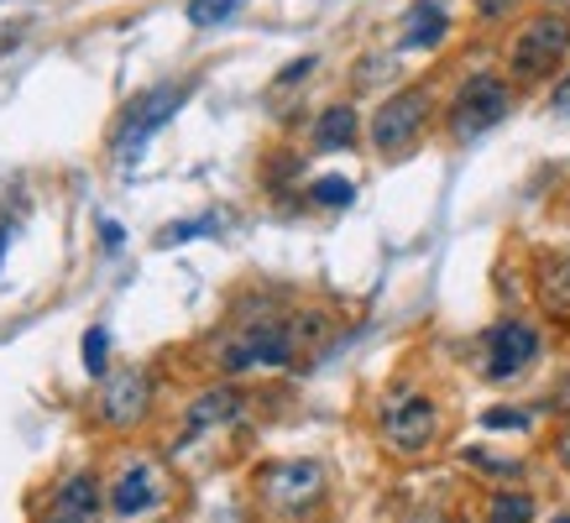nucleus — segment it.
I'll return each mask as SVG.
<instances>
[{
  "mask_svg": "<svg viewBox=\"0 0 570 523\" xmlns=\"http://www.w3.org/2000/svg\"><path fill=\"white\" fill-rule=\"evenodd\" d=\"M325 492H330V476L325 466L314 461V455H298V461H273V466H262L257 471V497L262 507L273 513V519H309L314 507L325 503Z\"/></svg>",
  "mask_w": 570,
  "mask_h": 523,
  "instance_id": "f257e3e1",
  "label": "nucleus"
},
{
  "mask_svg": "<svg viewBox=\"0 0 570 523\" xmlns=\"http://www.w3.org/2000/svg\"><path fill=\"white\" fill-rule=\"evenodd\" d=\"M189 95H194V79L157 85V89H147V95H137V100L121 110V126H116V137H110V157H116L121 168L126 162H137V157L147 152V141H153L157 131L189 105Z\"/></svg>",
  "mask_w": 570,
  "mask_h": 523,
  "instance_id": "f03ea898",
  "label": "nucleus"
},
{
  "mask_svg": "<svg viewBox=\"0 0 570 523\" xmlns=\"http://www.w3.org/2000/svg\"><path fill=\"white\" fill-rule=\"evenodd\" d=\"M570 52V17L566 11H539L534 21H523L513 48H508V73L519 85H539L560 69V58Z\"/></svg>",
  "mask_w": 570,
  "mask_h": 523,
  "instance_id": "7ed1b4c3",
  "label": "nucleus"
},
{
  "mask_svg": "<svg viewBox=\"0 0 570 523\" xmlns=\"http://www.w3.org/2000/svg\"><path fill=\"white\" fill-rule=\"evenodd\" d=\"M294 356H298V325L267 314V319H252L242 330H230V341L220 351V372L236 377V372H252V366H288Z\"/></svg>",
  "mask_w": 570,
  "mask_h": 523,
  "instance_id": "20e7f679",
  "label": "nucleus"
},
{
  "mask_svg": "<svg viewBox=\"0 0 570 523\" xmlns=\"http://www.w3.org/2000/svg\"><path fill=\"white\" fill-rule=\"evenodd\" d=\"M382 445L397 455H424L440 440V403L430 398V393H393V398L382 403Z\"/></svg>",
  "mask_w": 570,
  "mask_h": 523,
  "instance_id": "39448f33",
  "label": "nucleus"
},
{
  "mask_svg": "<svg viewBox=\"0 0 570 523\" xmlns=\"http://www.w3.org/2000/svg\"><path fill=\"white\" fill-rule=\"evenodd\" d=\"M508 110H513V89H508V79H498V73H476V79H466L461 95L450 100V137L455 141L487 137L498 121H508Z\"/></svg>",
  "mask_w": 570,
  "mask_h": 523,
  "instance_id": "423d86ee",
  "label": "nucleus"
},
{
  "mask_svg": "<svg viewBox=\"0 0 570 523\" xmlns=\"http://www.w3.org/2000/svg\"><path fill=\"white\" fill-rule=\"evenodd\" d=\"M153 414V372L147 366H126V372H110L100 387V403H95V418L100 430H137L141 418Z\"/></svg>",
  "mask_w": 570,
  "mask_h": 523,
  "instance_id": "0eeeda50",
  "label": "nucleus"
},
{
  "mask_svg": "<svg viewBox=\"0 0 570 523\" xmlns=\"http://www.w3.org/2000/svg\"><path fill=\"white\" fill-rule=\"evenodd\" d=\"M424 121H430V89H397L372 116V147L382 157L409 152L419 141V131H424Z\"/></svg>",
  "mask_w": 570,
  "mask_h": 523,
  "instance_id": "6e6552de",
  "label": "nucleus"
},
{
  "mask_svg": "<svg viewBox=\"0 0 570 523\" xmlns=\"http://www.w3.org/2000/svg\"><path fill=\"white\" fill-rule=\"evenodd\" d=\"M534 356H539V330L529 319H502V325L487 330V377L492 383H513Z\"/></svg>",
  "mask_w": 570,
  "mask_h": 523,
  "instance_id": "1a4fd4ad",
  "label": "nucleus"
},
{
  "mask_svg": "<svg viewBox=\"0 0 570 523\" xmlns=\"http://www.w3.org/2000/svg\"><path fill=\"white\" fill-rule=\"evenodd\" d=\"M105 507H110V497H105L100 476H95V471H69V476L52 487L42 523H100Z\"/></svg>",
  "mask_w": 570,
  "mask_h": 523,
  "instance_id": "9d476101",
  "label": "nucleus"
},
{
  "mask_svg": "<svg viewBox=\"0 0 570 523\" xmlns=\"http://www.w3.org/2000/svg\"><path fill=\"white\" fill-rule=\"evenodd\" d=\"M105 497H110V513H116V519H141V513L163 507V476H157L153 461H131Z\"/></svg>",
  "mask_w": 570,
  "mask_h": 523,
  "instance_id": "9b49d317",
  "label": "nucleus"
},
{
  "mask_svg": "<svg viewBox=\"0 0 570 523\" xmlns=\"http://www.w3.org/2000/svg\"><path fill=\"white\" fill-rule=\"evenodd\" d=\"M242 387H230V383H220V387H209V393H199V398L189 403V414H184V440H194V435H205V430H215V424H230V418L242 414Z\"/></svg>",
  "mask_w": 570,
  "mask_h": 523,
  "instance_id": "f8f14e48",
  "label": "nucleus"
},
{
  "mask_svg": "<svg viewBox=\"0 0 570 523\" xmlns=\"http://www.w3.org/2000/svg\"><path fill=\"white\" fill-rule=\"evenodd\" d=\"M445 32H450V21L434 0H419L414 11L403 17V48H440Z\"/></svg>",
  "mask_w": 570,
  "mask_h": 523,
  "instance_id": "ddd939ff",
  "label": "nucleus"
},
{
  "mask_svg": "<svg viewBox=\"0 0 570 523\" xmlns=\"http://www.w3.org/2000/svg\"><path fill=\"white\" fill-rule=\"evenodd\" d=\"M482 519L487 523H534L539 503H534V492H523V487H498L482 503Z\"/></svg>",
  "mask_w": 570,
  "mask_h": 523,
  "instance_id": "4468645a",
  "label": "nucleus"
},
{
  "mask_svg": "<svg viewBox=\"0 0 570 523\" xmlns=\"http://www.w3.org/2000/svg\"><path fill=\"white\" fill-rule=\"evenodd\" d=\"M351 141H356V110L351 105H330L325 116L314 121V147L335 152V147H351Z\"/></svg>",
  "mask_w": 570,
  "mask_h": 523,
  "instance_id": "2eb2a0df",
  "label": "nucleus"
},
{
  "mask_svg": "<svg viewBox=\"0 0 570 523\" xmlns=\"http://www.w3.org/2000/svg\"><path fill=\"white\" fill-rule=\"evenodd\" d=\"M544 309L570 314V257L544 262Z\"/></svg>",
  "mask_w": 570,
  "mask_h": 523,
  "instance_id": "dca6fc26",
  "label": "nucleus"
},
{
  "mask_svg": "<svg viewBox=\"0 0 570 523\" xmlns=\"http://www.w3.org/2000/svg\"><path fill=\"white\" fill-rule=\"evenodd\" d=\"M351 199H356V184L341 174H325L309 184V205H320V209H346Z\"/></svg>",
  "mask_w": 570,
  "mask_h": 523,
  "instance_id": "f3484780",
  "label": "nucleus"
},
{
  "mask_svg": "<svg viewBox=\"0 0 570 523\" xmlns=\"http://www.w3.org/2000/svg\"><path fill=\"white\" fill-rule=\"evenodd\" d=\"M461 461H466L471 471H487V476H519V471H523V461L498 455V451H482V445H466V451H461Z\"/></svg>",
  "mask_w": 570,
  "mask_h": 523,
  "instance_id": "a211bd4d",
  "label": "nucleus"
},
{
  "mask_svg": "<svg viewBox=\"0 0 570 523\" xmlns=\"http://www.w3.org/2000/svg\"><path fill=\"white\" fill-rule=\"evenodd\" d=\"M242 11V0H189V27H225V21Z\"/></svg>",
  "mask_w": 570,
  "mask_h": 523,
  "instance_id": "6ab92c4d",
  "label": "nucleus"
},
{
  "mask_svg": "<svg viewBox=\"0 0 570 523\" xmlns=\"http://www.w3.org/2000/svg\"><path fill=\"white\" fill-rule=\"evenodd\" d=\"M105 362H110V330H105V325H95V330L85 335V372L89 377H110V372H105Z\"/></svg>",
  "mask_w": 570,
  "mask_h": 523,
  "instance_id": "aec40b11",
  "label": "nucleus"
},
{
  "mask_svg": "<svg viewBox=\"0 0 570 523\" xmlns=\"http://www.w3.org/2000/svg\"><path fill=\"white\" fill-rule=\"evenodd\" d=\"M482 424L487 430H529V414L523 408H487Z\"/></svg>",
  "mask_w": 570,
  "mask_h": 523,
  "instance_id": "412c9836",
  "label": "nucleus"
},
{
  "mask_svg": "<svg viewBox=\"0 0 570 523\" xmlns=\"http://www.w3.org/2000/svg\"><path fill=\"white\" fill-rule=\"evenodd\" d=\"M205 230H215V215H209V220H189V226H168L163 236H157V241H163V246H178V241H189V236H205Z\"/></svg>",
  "mask_w": 570,
  "mask_h": 523,
  "instance_id": "4be33fe9",
  "label": "nucleus"
},
{
  "mask_svg": "<svg viewBox=\"0 0 570 523\" xmlns=\"http://www.w3.org/2000/svg\"><path fill=\"white\" fill-rule=\"evenodd\" d=\"M519 11V0H476V17L482 21H502V17H513Z\"/></svg>",
  "mask_w": 570,
  "mask_h": 523,
  "instance_id": "5701e85b",
  "label": "nucleus"
},
{
  "mask_svg": "<svg viewBox=\"0 0 570 523\" xmlns=\"http://www.w3.org/2000/svg\"><path fill=\"white\" fill-rule=\"evenodd\" d=\"M554 461H560V471L570 476V418L560 424V430H554Z\"/></svg>",
  "mask_w": 570,
  "mask_h": 523,
  "instance_id": "b1692460",
  "label": "nucleus"
},
{
  "mask_svg": "<svg viewBox=\"0 0 570 523\" xmlns=\"http://www.w3.org/2000/svg\"><path fill=\"white\" fill-rule=\"evenodd\" d=\"M304 73H314V58H298V63H288V69L277 73V85L288 89V85H298V79H304Z\"/></svg>",
  "mask_w": 570,
  "mask_h": 523,
  "instance_id": "393cba45",
  "label": "nucleus"
},
{
  "mask_svg": "<svg viewBox=\"0 0 570 523\" xmlns=\"http://www.w3.org/2000/svg\"><path fill=\"white\" fill-rule=\"evenodd\" d=\"M550 110H554V116H570V73H566V79H560V85H554V95H550Z\"/></svg>",
  "mask_w": 570,
  "mask_h": 523,
  "instance_id": "a878e982",
  "label": "nucleus"
},
{
  "mask_svg": "<svg viewBox=\"0 0 570 523\" xmlns=\"http://www.w3.org/2000/svg\"><path fill=\"white\" fill-rule=\"evenodd\" d=\"M100 236H105V246H121V226H116V220H105Z\"/></svg>",
  "mask_w": 570,
  "mask_h": 523,
  "instance_id": "bb28decb",
  "label": "nucleus"
},
{
  "mask_svg": "<svg viewBox=\"0 0 570 523\" xmlns=\"http://www.w3.org/2000/svg\"><path fill=\"white\" fill-rule=\"evenodd\" d=\"M6 241H11V226H0V262H6Z\"/></svg>",
  "mask_w": 570,
  "mask_h": 523,
  "instance_id": "cd10ccee",
  "label": "nucleus"
},
{
  "mask_svg": "<svg viewBox=\"0 0 570 523\" xmlns=\"http://www.w3.org/2000/svg\"><path fill=\"white\" fill-rule=\"evenodd\" d=\"M544 6H550V11H566V17H570V0H544Z\"/></svg>",
  "mask_w": 570,
  "mask_h": 523,
  "instance_id": "c85d7f7f",
  "label": "nucleus"
},
{
  "mask_svg": "<svg viewBox=\"0 0 570 523\" xmlns=\"http://www.w3.org/2000/svg\"><path fill=\"white\" fill-rule=\"evenodd\" d=\"M419 523H440V513H434V507H430V513H424V519H419Z\"/></svg>",
  "mask_w": 570,
  "mask_h": 523,
  "instance_id": "c756f323",
  "label": "nucleus"
},
{
  "mask_svg": "<svg viewBox=\"0 0 570 523\" xmlns=\"http://www.w3.org/2000/svg\"><path fill=\"white\" fill-rule=\"evenodd\" d=\"M554 523H570V513H560V519H554Z\"/></svg>",
  "mask_w": 570,
  "mask_h": 523,
  "instance_id": "7c9ffc66",
  "label": "nucleus"
}]
</instances>
